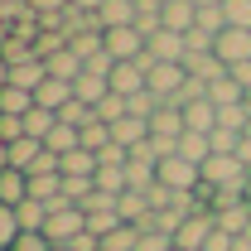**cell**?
Instances as JSON below:
<instances>
[{
  "label": "cell",
  "instance_id": "cell-37",
  "mask_svg": "<svg viewBox=\"0 0 251 251\" xmlns=\"http://www.w3.org/2000/svg\"><path fill=\"white\" fill-rule=\"evenodd\" d=\"M58 121H63V126H77V130H82L87 121H97V111L87 106V101H77V97H73V101H68V106L58 111Z\"/></svg>",
  "mask_w": 251,
  "mask_h": 251
},
{
  "label": "cell",
  "instance_id": "cell-51",
  "mask_svg": "<svg viewBox=\"0 0 251 251\" xmlns=\"http://www.w3.org/2000/svg\"><path fill=\"white\" fill-rule=\"evenodd\" d=\"M53 251H73V247H53Z\"/></svg>",
  "mask_w": 251,
  "mask_h": 251
},
{
  "label": "cell",
  "instance_id": "cell-30",
  "mask_svg": "<svg viewBox=\"0 0 251 251\" xmlns=\"http://www.w3.org/2000/svg\"><path fill=\"white\" fill-rule=\"evenodd\" d=\"M0 58L10 63V68H20V63H34L39 53H34V44H25V39H15V34H10V39L0 44Z\"/></svg>",
  "mask_w": 251,
  "mask_h": 251
},
{
  "label": "cell",
  "instance_id": "cell-48",
  "mask_svg": "<svg viewBox=\"0 0 251 251\" xmlns=\"http://www.w3.org/2000/svg\"><path fill=\"white\" fill-rule=\"evenodd\" d=\"M247 111H251V87H247Z\"/></svg>",
  "mask_w": 251,
  "mask_h": 251
},
{
  "label": "cell",
  "instance_id": "cell-27",
  "mask_svg": "<svg viewBox=\"0 0 251 251\" xmlns=\"http://www.w3.org/2000/svg\"><path fill=\"white\" fill-rule=\"evenodd\" d=\"M29 198H39V203L63 198V174H29Z\"/></svg>",
  "mask_w": 251,
  "mask_h": 251
},
{
  "label": "cell",
  "instance_id": "cell-25",
  "mask_svg": "<svg viewBox=\"0 0 251 251\" xmlns=\"http://www.w3.org/2000/svg\"><path fill=\"white\" fill-rule=\"evenodd\" d=\"M218 218V227L222 232H232V237H242L251 227V203H232V208H222V213H213Z\"/></svg>",
  "mask_w": 251,
  "mask_h": 251
},
{
  "label": "cell",
  "instance_id": "cell-2",
  "mask_svg": "<svg viewBox=\"0 0 251 251\" xmlns=\"http://www.w3.org/2000/svg\"><path fill=\"white\" fill-rule=\"evenodd\" d=\"M247 164L237 155H213L208 164H203V184L208 188H247Z\"/></svg>",
  "mask_w": 251,
  "mask_h": 251
},
{
  "label": "cell",
  "instance_id": "cell-11",
  "mask_svg": "<svg viewBox=\"0 0 251 251\" xmlns=\"http://www.w3.org/2000/svg\"><path fill=\"white\" fill-rule=\"evenodd\" d=\"M111 140H116L126 155H130L140 140H150V121H140V116H121V121L111 126Z\"/></svg>",
  "mask_w": 251,
  "mask_h": 251
},
{
  "label": "cell",
  "instance_id": "cell-22",
  "mask_svg": "<svg viewBox=\"0 0 251 251\" xmlns=\"http://www.w3.org/2000/svg\"><path fill=\"white\" fill-rule=\"evenodd\" d=\"M208 101H213V106H237V101H247V87L232 82V73H227L218 82H208Z\"/></svg>",
  "mask_w": 251,
  "mask_h": 251
},
{
  "label": "cell",
  "instance_id": "cell-13",
  "mask_svg": "<svg viewBox=\"0 0 251 251\" xmlns=\"http://www.w3.org/2000/svg\"><path fill=\"white\" fill-rule=\"evenodd\" d=\"M184 68H188V77H198V82H218V77H227V63H222L218 53H188Z\"/></svg>",
  "mask_w": 251,
  "mask_h": 251
},
{
  "label": "cell",
  "instance_id": "cell-1",
  "mask_svg": "<svg viewBox=\"0 0 251 251\" xmlns=\"http://www.w3.org/2000/svg\"><path fill=\"white\" fill-rule=\"evenodd\" d=\"M87 232V213L77 208V203H68V198H53L49 203V222H44V237L53 242V247H68L73 237H82Z\"/></svg>",
  "mask_w": 251,
  "mask_h": 251
},
{
  "label": "cell",
  "instance_id": "cell-50",
  "mask_svg": "<svg viewBox=\"0 0 251 251\" xmlns=\"http://www.w3.org/2000/svg\"><path fill=\"white\" fill-rule=\"evenodd\" d=\"M247 140H251V121H247Z\"/></svg>",
  "mask_w": 251,
  "mask_h": 251
},
{
  "label": "cell",
  "instance_id": "cell-43",
  "mask_svg": "<svg viewBox=\"0 0 251 251\" xmlns=\"http://www.w3.org/2000/svg\"><path fill=\"white\" fill-rule=\"evenodd\" d=\"M34 15H58V10H68V0H29Z\"/></svg>",
  "mask_w": 251,
  "mask_h": 251
},
{
  "label": "cell",
  "instance_id": "cell-9",
  "mask_svg": "<svg viewBox=\"0 0 251 251\" xmlns=\"http://www.w3.org/2000/svg\"><path fill=\"white\" fill-rule=\"evenodd\" d=\"M111 92H121V97L145 92V63L140 58L135 63H116V68H111Z\"/></svg>",
  "mask_w": 251,
  "mask_h": 251
},
{
  "label": "cell",
  "instance_id": "cell-23",
  "mask_svg": "<svg viewBox=\"0 0 251 251\" xmlns=\"http://www.w3.org/2000/svg\"><path fill=\"white\" fill-rule=\"evenodd\" d=\"M39 155H44V140L25 135V140H15V145H10V169H25V174H29Z\"/></svg>",
  "mask_w": 251,
  "mask_h": 251
},
{
  "label": "cell",
  "instance_id": "cell-47",
  "mask_svg": "<svg viewBox=\"0 0 251 251\" xmlns=\"http://www.w3.org/2000/svg\"><path fill=\"white\" fill-rule=\"evenodd\" d=\"M193 5H198V10H218L222 0H193Z\"/></svg>",
  "mask_w": 251,
  "mask_h": 251
},
{
  "label": "cell",
  "instance_id": "cell-16",
  "mask_svg": "<svg viewBox=\"0 0 251 251\" xmlns=\"http://www.w3.org/2000/svg\"><path fill=\"white\" fill-rule=\"evenodd\" d=\"M193 25H198V5H193V0H169V5H164V29L188 34Z\"/></svg>",
  "mask_w": 251,
  "mask_h": 251
},
{
  "label": "cell",
  "instance_id": "cell-29",
  "mask_svg": "<svg viewBox=\"0 0 251 251\" xmlns=\"http://www.w3.org/2000/svg\"><path fill=\"white\" fill-rule=\"evenodd\" d=\"M159 106H164V101H159L150 87H145V92H135V97H126V116H140V121H150Z\"/></svg>",
  "mask_w": 251,
  "mask_h": 251
},
{
  "label": "cell",
  "instance_id": "cell-26",
  "mask_svg": "<svg viewBox=\"0 0 251 251\" xmlns=\"http://www.w3.org/2000/svg\"><path fill=\"white\" fill-rule=\"evenodd\" d=\"M15 218L25 232H44V222H49V203H39V198H25L20 208H15Z\"/></svg>",
  "mask_w": 251,
  "mask_h": 251
},
{
  "label": "cell",
  "instance_id": "cell-4",
  "mask_svg": "<svg viewBox=\"0 0 251 251\" xmlns=\"http://www.w3.org/2000/svg\"><path fill=\"white\" fill-rule=\"evenodd\" d=\"M213 232H218V218H213V213H193V218H184V227L174 232V251H203Z\"/></svg>",
  "mask_w": 251,
  "mask_h": 251
},
{
  "label": "cell",
  "instance_id": "cell-18",
  "mask_svg": "<svg viewBox=\"0 0 251 251\" xmlns=\"http://www.w3.org/2000/svg\"><path fill=\"white\" fill-rule=\"evenodd\" d=\"M188 126H184V111L179 106H159L155 116H150V135H169V140H179Z\"/></svg>",
  "mask_w": 251,
  "mask_h": 251
},
{
  "label": "cell",
  "instance_id": "cell-8",
  "mask_svg": "<svg viewBox=\"0 0 251 251\" xmlns=\"http://www.w3.org/2000/svg\"><path fill=\"white\" fill-rule=\"evenodd\" d=\"M213 53H218L227 68H237V63L251 58V29H222L218 44H213Z\"/></svg>",
  "mask_w": 251,
  "mask_h": 251
},
{
  "label": "cell",
  "instance_id": "cell-3",
  "mask_svg": "<svg viewBox=\"0 0 251 251\" xmlns=\"http://www.w3.org/2000/svg\"><path fill=\"white\" fill-rule=\"evenodd\" d=\"M184 82H188L184 63H150V73H145V87H150L159 101H174V97L184 92Z\"/></svg>",
  "mask_w": 251,
  "mask_h": 251
},
{
  "label": "cell",
  "instance_id": "cell-5",
  "mask_svg": "<svg viewBox=\"0 0 251 251\" xmlns=\"http://www.w3.org/2000/svg\"><path fill=\"white\" fill-rule=\"evenodd\" d=\"M159 184L164 188H198L203 184V169L193 164V159H184V155H169V159H159Z\"/></svg>",
  "mask_w": 251,
  "mask_h": 251
},
{
  "label": "cell",
  "instance_id": "cell-12",
  "mask_svg": "<svg viewBox=\"0 0 251 251\" xmlns=\"http://www.w3.org/2000/svg\"><path fill=\"white\" fill-rule=\"evenodd\" d=\"M29 198V174L25 169H0V203L5 208H20Z\"/></svg>",
  "mask_w": 251,
  "mask_h": 251
},
{
  "label": "cell",
  "instance_id": "cell-41",
  "mask_svg": "<svg viewBox=\"0 0 251 251\" xmlns=\"http://www.w3.org/2000/svg\"><path fill=\"white\" fill-rule=\"evenodd\" d=\"M0 140H5V145L25 140V116H0Z\"/></svg>",
  "mask_w": 251,
  "mask_h": 251
},
{
  "label": "cell",
  "instance_id": "cell-17",
  "mask_svg": "<svg viewBox=\"0 0 251 251\" xmlns=\"http://www.w3.org/2000/svg\"><path fill=\"white\" fill-rule=\"evenodd\" d=\"M184 126L188 130H198V135H213L218 130V106L203 97V101H193V106H184Z\"/></svg>",
  "mask_w": 251,
  "mask_h": 251
},
{
  "label": "cell",
  "instance_id": "cell-44",
  "mask_svg": "<svg viewBox=\"0 0 251 251\" xmlns=\"http://www.w3.org/2000/svg\"><path fill=\"white\" fill-rule=\"evenodd\" d=\"M232 73V82H242V87H251V58L247 63H237V68H227Z\"/></svg>",
  "mask_w": 251,
  "mask_h": 251
},
{
  "label": "cell",
  "instance_id": "cell-40",
  "mask_svg": "<svg viewBox=\"0 0 251 251\" xmlns=\"http://www.w3.org/2000/svg\"><path fill=\"white\" fill-rule=\"evenodd\" d=\"M10 251H53V242H49L44 232H20V242H15Z\"/></svg>",
  "mask_w": 251,
  "mask_h": 251
},
{
  "label": "cell",
  "instance_id": "cell-14",
  "mask_svg": "<svg viewBox=\"0 0 251 251\" xmlns=\"http://www.w3.org/2000/svg\"><path fill=\"white\" fill-rule=\"evenodd\" d=\"M68 101H73V82H58V77H49V82L34 92V106H44V111H53V116H58Z\"/></svg>",
  "mask_w": 251,
  "mask_h": 251
},
{
  "label": "cell",
  "instance_id": "cell-31",
  "mask_svg": "<svg viewBox=\"0 0 251 251\" xmlns=\"http://www.w3.org/2000/svg\"><path fill=\"white\" fill-rule=\"evenodd\" d=\"M106 145H111V126H106V121H87V126H82V150L101 155Z\"/></svg>",
  "mask_w": 251,
  "mask_h": 251
},
{
  "label": "cell",
  "instance_id": "cell-15",
  "mask_svg": "<svg viewBox=\"0 0 251 251\" xmlns=\"http://www.w3.org/2000/svg\"><path fill=\"white\" fill-rule=\"evenodd\" d=\"M97 25H101V34L121 29V25H135V0H106V5L97 10Z\"/></svg>",
  "mask_w": 251,
  "mask_h": 251
},
{
  "label": "cell",
  "instance_id": "cell-39",
  "mask_svg": "<svg viewBox=\"0 0 251 251\" xmlns=\"http://www.w3.org/2000/svg\"><path fill=\"white\" fill-rule=\"evenodd\" d=\"M135 251H174V237H164V232H140Z\"/></svg>",
  "mask_w": 251,
  "mask_h": 251
},
{
  "label": "cell",
  "instance_id": "cell-24",
  "mask_svg": "<svg viewBox=\"0 0 251 251\" xmlns=\"http://www.w3.org/2000/svg\"><path fill=\"white\" fill-rule=\"evenodd\" d=\"M58 159H63V174H77V179H97V169H101L92 150H68Z\"/></svg>",
  "mask_w": 251,
  "mask_h": 251
},
{
  "label": "cell",
  "instance_id": "cell-32",
  "mask_svg": "<svg viewBox=\"0 0 251 251\" xmlns=\"http://www.w3.org/2000/svg\"><path fill=\"white\" fill-rule=\"evenodd\" d=\"M58 126V116L53 111H44V106H34L29 116H25V135H34V140H49V130Z\"/></svg>",
  "mask_w": 251,
  "mask_h": 251
},
{
  "label": "cell",
  "instance_id": "cell-42",
  "mask_svg": "<svg viewBox=\"0 0 251 251\" xmlns=\"http://www.w3.org/2000/svg\"><path fill=\"white\" fill-rule=\"evenodd\" d=\"M232 242H237V237H232V232H222V227H218V232L208 237V247H203V251H232Z\"/></svg>",
  "mask_w": 251,
  "mask_h": 251
},
{
  "label": "cell",
  "instance_id": "cell-36",
  "mask_svg": "<svg viewBox=\"0 0 251 251\" xmlns=\"http://www.w3.org/2000/svg\"><path fill=\"white\" fill-rule=\"evenodd\" d=\"M92 111H97V121L116 126V121H121V116H126V97H121V92H111V97H101V101H97Z\"/></svg>",
  "mask_w": 251,
  "mask_h": 251
},
{
  "label": "cell",
  "instance_id": "cell-6",
  "mask_svg": "<svg viewBox=\"0 0 251 251\" xmlns=\"http://www.w3.org/2000/svg\"><path fill=\"white\" fill-rule=\"evenodd\" d=\"M106 53L116 63H135L145 53V34L135 29V25H121V29H106Z\"/></svg>",
  "mask_w": 251,
  "mask_h": 251
},
{
  "label": "cell",
  "instance_id": "cell-52",
  "mask_svg": "<svg viewBox=\"0 0 251 251\" xmlns=\"http://www.w3.org/2000/svg\"><path fill=\"white\" fill-rule=\"evenodd\" d=\"M159 5H169V0H159Z\"/></svg>",
  "mask_w": 251,
  "mask_h": 251
},
{
  "label": "cell",
  "instance_id": "cell-38",
  "mask_svg": "<svg viewBox=\"0 0 251 251\" xmlns=\"http://www.w3.org/2000/svg\"><path fill=\"white\" fill-rule=\"evenodd\" d=\"M63 49H68V34H63V29H44V34H39V44H34L39 58H53V53H63Z\"/></svg>",
  "mask_w": 251,
  "mask_h": 251
},
{
  "label": "cell",
  "instance_id": "cell-28",
  "mask_svg": "<svg viewBox=\"0 0 251 251\" xmlns=\"http://www.w3.org/2000/svg\"><path fill=\"white\" fill-rule=\"evenodd\" d=\"M247 121H251L247 101H237V106H218V130H232V135H247Z\"/></svg>",
  "mask_w": 251,
  "mask_h": 251
},
{
  "label": "cell",
  "instance_id": "cell-46",
  "mask_svg": "<svg viewBox=\"0 0 251 251\" xmlns=\"http://www.w3.org/2000/svg\"><path fill=\"white\" fill-rule=\"evenodd\" d=\"M232 251H251V237H237V242H232Z\"/></svg>",
  "mask_w": 251,
  "mask_h": 251
},
{
  "label": "cell",
  "instance_id": "cell-33",
  "mask_svg": "<svg viewBox=\"0 0 251 251\" xmlns=\"http://www.w3.org/2000/svg\"><path fill=\"white\" fill-rule=\"evenodd\" d=\"M227 29H251V0H222Z\"/></svg>",
  "mask_w": 251,
  "mask_h": 251
},
{
  "label": "cell",
  "instance_id": "cell-34",
  "mask_svg": "<svg viewBox=\"0 0 251 251\" xmlns=\"http://www.w3.org/2000/svg\"><path fill=\"white\" fill-rule=\"evenodd\" d=\"M135 242H140V227H116L111 237H101L97 251H135Z\"/></svg>",
  "mask_w": 251,
  "mask_h": 251
},
{
  "label": "cell",
  "instance_id": "cell-45",
  "mask_svg": "<svg viewBox=\"0 0 251 251\" xmlns=\"http://www.w3.org/2000/svg\"><path fill=\"white\" fill-rule=\"evenodd\" d=\"M68 5H73V10H87V15H97V10H101L106 0H68Z\"/></svg>",
  "mask_w": 251,
  "mask_h": 251
},
{
  "label": "cell",
  "instance_id": "cell-49",
  "mask_svg": "<svg viewBox=\"0 0 251 251\" xmlns=\"http://www.w3.org/2000/svg\"><path fill=\"white\" fill-rule=\"evenodd\" d=\"M247 203H251V179H247Z\"/></svg>",
  "mask_w": 251,
  "mask_h": 251
},
{
  "label": "cell",
  "instance_id": "cell-19",
  "mask_svg": "<svg viewBox=\"0 0 251 251\" xmlns=\"http://www.w3.org/2000/svg\"><path fill=\"white\" fill-rule=\"evenodd\" d=\"M44 68H49V77H58V82H77V77H82V58H77L73 49H63V53H53V58H44Z\"/></svg>",
  "mask_w": 251,
  "mask_h": 251
},
{
  "label": "cell",
  "instance_id": "cell-7",
  "mask_svg": "<svg viewBox=\"0 0 251 251\" xmlns=\"http://www.w3.org/2000/svg\"><path fill=\"white\" fill-rule=\"evenodd\" d=\"M145 58H150V63H184V58H188L184 34H174V29L150 34V39H145Z\"/></svg>",
  "mask_w": 251,
  "mask_h": 251
},
{
  "label": "cell",
  "instance_id": "cell-10",
  "mask_svg": "<svg viewBox=\"0 0 251 251\" xmlns=\"http://www.w3.org/2000/svg\"><path fill=\"white\" fill-rule=\"evenodd\" d=\"M116 213H121V222H126V227H145L155 208H150V198H145V193H135V188H126L121 198H116Z\"/></svg>",
  "mask_w": 251,
  "mask_h": 251
},
{
  "label": "cell",
  "instance_id": "cell-20",
  "mask_svg": "<svg viewBox=\"0 0 251 251\" xmlns=\"http://www.w3.org/2000/svg\"><path fill=\"white\" fill-rule=\"evenodd\" d=\"M73 97H77V101H87V106H97L101 97H111V77H97V73H82V77L73 82Z\"/></svg>",
  "mask_w": 251,
  "mask_h": 251
},
{
  "label": "cell",
  "instance_id": "cell-21",
  "mask_svg": "<svg viewBox=\"0 0 251 251\" xmlns=\"http://www.w3.org/2000/svg\"><path fill=\"white\" fill-rule=\"evenodd\" d=\"M179 155L193 159V164L203 169V164L213 159V140H208V135H198V130H184V135H179Z\"/></svg>",
  "mask_w": 251,
  "mask_h": 251
},
{
  "label": "cell",
  "instance_id": "cell-35",
  "mask_svg": "<svg viewBox=\"0 0 251 251\" xmlns=\"http://www.w3.org/2000/svg\"><path fill=\"white\" fill-rule=\"evenodd\" d=\"M20 232H25V227H20V218H15V208H5V203H0V251L15 247V242H20Z\"/></svg>",
  "mask_w": 251,
  "mask_h": 251
}]
</instances>
